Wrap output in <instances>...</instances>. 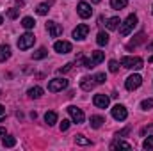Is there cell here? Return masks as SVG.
I'll return each mask as SVG.
<instances>
[{
    "instance_id": "1",
    "label": "cell",
    "mask_w": 153,
    "mask_h": 151,
    "mask_svg": "<svg viewBox=\"0 0 153 151\" xmlns=\"http://www.w3.org/2000/svg\"><path fill=\"white\" fill-rule=\"evenodd\" d=\"M137 25V16L135 14H130L126 20H125V23L121 25V29H119V34L121 36H128L132 30H134V27Z\"/></svg>"
},
{
    "instance_id": "2",
    "label": "cell",
    "mask_w": 153,
    "mask_h": 151,
    "mask_svg": "<svg viewBox=\"0 0 153 151\" xmlns=\"http://www.w3.org/2000/svg\"><path fill=\"white\" fill-rule=\"evenodd\" d=\"M121 66H125L128 70H141L143 68V59L141 57H123Z\"/></svg>"
},
{
    "instance_id": "3",
    "label": "cell",
    "mask_w": 153,
    "mask_h": 151,
    "mask_svg": "<svg viewBox=\"0 0 153 151\" xmlns=\"http://www.w3.org/2000/svg\"><path fill=\"white\" fill-rule=\"evenodd\" d=\"M34 43H36V38H34V34L27 32V34L20 36V39H18V48H20V50H29V48H30Z\"/></svg>"
},
{
    "instance_id": "4",
    "label": "cell",
    "mask_w": 153,
    "mask_h": 151,
    "mask_svg": "<svg viewBox=\"0 0 153 151\" xmlns=\"http://www.w3.org/2000/svg\"><path fill=\"white\" fill-rule=\"evenodd\" d=\"M66 87H68V80H64V78H53V80L48 82V91L50 93H59Z\"/></svg>"
},
{
    "instance_id": "5",
    "label": "cell",
    "mask_w": 153,
    "mask_h": 151,
    "mask_svg": "<svg viewBox=\"0 0 153 151\" xmlns=\"http://www.w3.org/2000/svg\"><path fill=\"white\" fill-rule=\"evenodd\" d=\"M76 13H78V16L84 18V20L93 16V9H91V5H89L87 2H78V5H76Z\"/></svg>"
},
{
    "instance_id": "6",
    "label": "cell",
    "mask_w": 153,
    "mask_h": 151,
    "mask_svg": "<svg viewBox=\"0 0 153 151\" xmlns=\"http://www.w3.org/2000/svg\"><path fill=\"white\" fill-rule=\"evenodd\" d=\"M141 84H143V76L141 75H130L126 78V82H125V87L128 91H134V89L141 87Z\"/></svg>"
},
{
    "instance_id": "7",
    "label": "cell",
    "mask_w": 153,
    "mask_h": 151,
    "mask_svg": "<svg viewBox=\"0 0 153 151\" xmlns=\"http://www.w3.org/2000/svg\"><path fill=\"white\" fill-rule=\"evenodd\" d=\"M87 34H89V27H87L85 23L76 25V29L73 30V39H76V41H82V39L87 38Z\"/></svg>"
},
{
    "instance_id": "8",
    "label": "cell",
    "mask_w": 153,
    "mask_h": 151,
    "mask_svg": "<svg viewBox=\"0 0 153 151\" xmlns=\"http://www.w3.org/2000/svg\"><path fill=\"white\" fill-rule=\"evenodd\" d=\"M68 114L71 115V119L75 121L76 124H80V123H84V119H85V115H84V112L80 110V109H76V107H68Z\"/></svg>"
},
{
    "instance_id": "9",
    "label": "cell",
    "mask_w": 153,
    "mask_h": 151,
    "mask_svg": "<svg viewBox=\"0 0 153 151\" xmlns=\"http://www.w3.org/2000/svg\"><path fill=\"white\" fill-rule=\"evenodd\" d=\"M93 103H94L98 109H107L109 103H111V100H109V96H105V94H94Z\"/></svg>"
},
{
    "instance_id": "10",
    "label": "cell",
    "mask_w": 153,
    "mask_h": 151,
    "mask_svg": "<svg viewBox=\"0 0 153 151\" xmlns=\"http://www.w3.org/2000/svg\"><path fill=\"white\" fill-rule=\"evenodd\" d=\"M126 115H128V112H126V109H125L123 105H116V107H112V117H114L116 121H125Z\"/></svg>"
},
{
    "instance_id": "11",
    "label": "cell",
    "mask_w": 153,
    "mask_h": 151,
    "mask_svg": "<svg viewBox=\"0 0 153 151\" xmlns=\"http://www.w3.org/2000/svg\"><path fill=\"white\" fill-rule=\"evenodd\" d=\"M46 30L50 32L52 38H59V36L62 34V27H61L59 23H55V21H48V23H46Z\"/></svg>"
},
{
    "instance_id": "12",
    "label": "cell",
    "mask_w": 153,
    "mask_h": 151,
    "mask_svg": "<svg viewBox=\"0 0 153 151\" xmlns=\"http://www.w3.org/2000/svg\"><path fill=\"white\" fill-rule=\"evenodd\" d=\"M53 50L57 53H70L71 52V43H68V41H55Z\"/></svg>"
},
{
    "instance_id": "13",
    "label": "cell",
    "mask_w": 153,
    "mask_h": 151,
    "mask_svg": "<svg viewBox=\"0 0 153 151\" xmlns=\"http://www.w3.org/2000/svg\"><path fill=\"white\" fill-rule=\"evenodd\" d=\"M94 85H96L94 76H82V80H80V87H82L84 91H91Z\"/></svg>"
},
{
    "instance_id": "14",
    "label": "cell",
    "mask_w": 153,
    "mask_h": 151,
    "mask_svg": "<svg viewBox=\"0 0 153 151\" xmlns=\"http://www.w3.org/2000/svg\"><path fill=\"white\" fill-rule=\"evenodd\" d=\"M132 150V144H128V142H125V141H121V139H116L111 142V150Z\"/></svg>"
},
{
    "instance_id": "15",
    "label": "cell",
    "mask_w": 153,
    "mask_h": 151,
    "mask_svg": "<svg viewBox=\"0 0 153 151\" xmlns=\"http://www.w3.org/2000/svg\"><path fill=\"white\" fill-rule=\"evenodd\" d=\"M11 57V46L9 44H0V62H5Z\"/></svg>"
},
{
    "instance_id": "16",
    "label": "cell",
    "mask_w": 153,
    "mask_h": 151,
    "mask_svg": "<svg viewBox=\"0 0 153 151\" xmlns=\"http://www.w3.org/2000/svg\"><path fill=\"white\" fill-rule=\"evenodd\" d=\"M144 38H146V36H144V32H139V34L135 36V39H132V41L128 43V46H126V48H128V50H132V48H135L137 44H141V43L144 41Z\"/></svg>"
},
{
    "instance_id": "17",
    "label": "cell",
    "mask_w": 153,
    "mask_h": 151,
    "mask_svg": "<svg viewBox=\"0 0 153 151\" xmlns=\"http://www.w3.org/2000/svg\"><path fill=\"white\" fill-rule=\"evenodd\" d=\"M103 123H105V119H103L102 115H91V128L98 130V128H102Z\"/></svg>"
},
{
    "instance_id": "18",
    "label": "cell",
    "mask_w": 153,
    "mask_h": 151,
    "mask_svg": "<svg viewBox=\"0 0 153 151\" xmlns=\"http://www.w3.org/2000/svg\"><path fill=\"white\" fill-rule=\"evenodd\" d=\"M50 5H52V2H43V4H39L38 7H36V13H38V14H41V16L48 14V11H50Z\"/></svg>"
},
{
    "instance_id": "19",
    "label": "cell",
    "mask_w": 153,
    "mask_h": 151,
    "mask_svg": "<svg viewBox=\"0 0 153 151\" xmlns=\"http://www.w3.org/2000/svg\"><path fill=\"white\" fill-rule=\"evenodd\" d=\"M103 59H105V53H103V52H93V57H91V62H93L94 66H98L100 62H103Z\"/></svg>"
},
{
    "instance_id": "20",
    "label": "cell",
    "mask_w": 153,
    "mask_h": 151,
    "mask_svg": "<svg viewBox=\"0 0 153 151\" xmlns=\"http://www.w3.org/2000/svg\"><path fill=\"white\" fill-rule=\"evenodd\" d=\"M27 94H29V98H36V100H38V98L43 96V89L38 87V85H36V87H30V89L27 91Z\"/></svg>"
},
{
    "instance_id": "21",
    "label": "cell",
    "mask_w": 153,
    "mask_h": 151,
    "mask_svg": "<svg viewBox=\"0 0 153 151\" xmlns=\"http://www.w3.org/2000/svg\"><path fill=\"white\" fill-rule=\"evenodd\" d=\"M96 43H98L100 46H105V44L109 43V34H107V32H98V36H96Z\"/></svg>"
},
{
    "instance_id": "22",
    "label": "cell",
    "mask_w": 153,
    "mask_h": 151,
    "mask_svg": "<svg viewBox=\"0 0 153 151\" xmlns=\"http://www.w3.org/2000/svg\"><path fill=\"white\" fill-rule=\"evenodd\" d=\"M45 121L48 123V126L55 124V123H57V114L52 112V110H50V112H46V114H45Z\"/></svg>"
},
{
    "instance_id": "23",
    "label": "cell",
    "mask_w": 153,
    "mask_h": 151,
    "mask_svg": "<svg viewBox=\"0 0 153 151\" xmlns=\"http://www.w3.org/2000/svg\"><path fill=\"white\" fill-rule=\"evenodd\" d=\"M2 142H4V148H13V146L16 144V137H13V135H5V137L2 139Z\"/></svg>"
},
{
    "instance_id": "24",
    "label": "cell",
    "mask_w": 153,
    "mask_h": 151,
    "mask_svg": "<svg viewBox=\"0 0 153 151\" xmlns=\"http://www.w3.org/2000/svg\"><path fill=\"white\" fill-rule=\"evenodd\" d=\"M119 23H121V21H119V18L114 16V18H111V20L107 21V29H109V30H116V29L119 27Z\"/></svg>"
},
{
    "instance_id": "25",
    "label": "cell",
    "mask_w": 153,
    "mask_h": 151,
    "mask_svg": "<svg viewBox=\"0 0 153 151\" xmlns=\"http://www.w3.org/2000/svg\"><path fill=\"white\" fill-rule=\"evenodd\" d=\"M22 25H23V29H27V30H30V29H34V25H36V21L32 20V18H23L22 20Z\"/></svg>"
},
{
    "instance_id": "26",
    "label": "cell",
    "mask_w": 153,
    "mask_h": 151,
    "mask_svg": "<svg viewBox=\"0 0 153 151\" xmlns=\"http://www.w3.org/2000/svg\"><path fill=\"white\" fill-rule=\"evenodd\" d=\"M46 55H48L46 48H39L38 52H34V53H32V59H34V61H39V59H45Z\"/></svg>"
},
{
    "instance_id": "27",
    "label": "cell",
    "mask_w": 153,
    "mask_h": 151,
    "mask_svg": "<svg viewBox=\"0 0 153 151\" xmlns=\"http://www.w3.org/2000/svg\"><path fill=\"white\" fill-rule=\"evenodd\" d=\"M126 0H111V7L112 9H123V7H126Z\"/></svg>"
},
{
    "instance_id": "28",
    "label": "cell",
    "mask_w": 153,
    "mask_h": 151,
    "mask_svg": "<svg viewBox=\"0 0 153 151\" xmlns=\"http://www.w3.org/2000/svg\"><path fill=\"white\" fill-rule=\"evenodd\" d=\"M75 142L78 144V146H89V144H91V141L85 139L84 135H75Z\"/></svg>"
},
{
    "instance_id": "29",
    "label": "cell",
    "mask_w": 153,
    "mask_h": 151,
    "mask_svg": "<svg viewBox=\"0 0 153 151\" xmlns=\"http://www.w3.org/2000/svg\"><path fill=\"white\" fill-rule=\"evenodd\" d=\"M141 109H143V110H152L153 109V100H143V101H141Z\"/></svg>"
},
{
    "instance_id": "30",
    "label": "cell",
    "mask_w": 153,
    "mask_h": 151,
    "mask_svg": "<svg viewBox=\"0 0 153 151\" xmlns=\"http://www.w3.org/2000/svg\"><path fill=\"white\" fill-rule=\"evenodd\" d=\"M143 148H144V150H153V137L144 139V142H143Z\"/></svg>"
},
{
    "instance_id": "31",
    "label": "cell",
    "mask_w": 153,
    "mask_h": 151,
    "mask_svg": "<svg viewBox=\"0 0 153 151\" xmlns=\"http://www.w3.org/2000/svg\"><path fill=\"white\" fill-rule=\"evenodd\" d=\"M117 70H119V64H117L116 61H111V62H109V71H111V73H117Z\"/></svg>"
},
{
    "instance_id": "32",
    "label": "cell",
    "mask_w": 153,
    "mask_h": 151,
    "mask_svg": "<svg viewBox=\"0 0 153 151\" xmlns=\"http://www.w3.org/2000/svg\"><path fill=\"white\" fill-rule=\"evenodd\" d=\"M105 80H107L105 73H98V75H94V82H96V84H103Z\"/></svg>"
},
{
    "instance_id": "33",
    "label": "cell",
    "mask_w": 153,
    "mask_h": 151,
    "mask_svg": "<svg viewBox=\"0 0 153 151\" xmlns=\"http://www.w3.org/2000/svg\"><path fill=\"white\" fill-rule=\"evenodd\" d=\"M71 70H73V64H71V62H68L64 68H61V70H59V73H61V75H62V73H70Z\"/></svg>"
},
{
    "instance_id": "34",
    "label": "cell",
    "mask_w": 153,
    "mask_h": 151,
    "mask_svg": "<svg viewBox=\"0 0 153 151\" xmlns=\"http://www.w3.org/2000/svg\"><path fill=\"white\" fill-rule=\"evenodd\" d=\"M70 124H71V123H70L68 119H62V123L59 124V128H61V132H66V130L70 128Z\"/></svg>"
},
{
    "instance_id": "35",
    "label": "cell",
    "mask_w": 153,
    "mask_h": 151,
    "mask_svg": "<svg viewBox=\"0 0 153 151\" xmlns=\"http://www.w3.org/2000/svg\"><path fill=\"white\" fill-rule=\"evenodd\" d=\"M18 14H20V11H18V9H9V11H7V16H9V18H13V20H14V18H18Z\"/></svg>"
},
{
    "instance_id": "36",
    "label": "cell",
    "mask_w": 153,
    "mask_h": 151,
    "mask_svg": "<svg viewBox=\"0 0 153 151\" xmlns=\"http://www.w3.org/2000/svg\"><path fill=\"white\" fill-rule=\"evenodd\" d=\"M153 132V124L152 126H144V128H143V130H141V135H143V137H144V135H146V133H152Z\"/></svg>"
},
{
    "instance_id": "37",
    "label": "cell",
    "mask_w": 153,
    "mask_h": 151,
    "mask_svg": "<svg viewBox=\"0 0 153 151\" xmlns=\"http://www.w3.org/2000/svg\"><path fill=\"white\" fill-rule=\"evenodd\" d=\"M128 133H130V128H125L123 132H119V133H117V137H125V135H128Z\"/></svg>"
},
{
    "instance_id": "38",
    "label": "cell",
    "mask_w": 153,
    "mask_h": 151,
    "mask_svg": "<svg viewBox=\"0 0 153 151\" xmlns=\"http://www.w3.org/2000/svg\"><path fill=\"white\" fill-rule=\"evenodd\" d=\"M5 137V128H0V139H4Z\"/></svg>"
},
{
    "instance_id": "39",
    "label": "cell",
    "mask_w": 153,
    "mask_h": 151,
    "mask_svg": "<svg viewBox=\"0 0 153 151\" xmlns=\"http://www.w3.org/2000/svg\"><path fill=\"white\" fill-rule=\"evenodd\" d=\"M4 114H5V109H4V107H2V105H0V117H2V115H4Z\"/></svg>"
},
{
    "instance_id": "40",
    "label": "cell",
    "mask_w": 153,
    "mask_h": 151,
    "mask_svg": "<svg viewBox=\"0 0 153 151\" xmlns=\"http://www.w3.org/2000/svg\"><path fill=\"white\" fill-rule=\"evenodd\" d=\"M148 52H153V43H150V44H148Z\"/></svg>"
},
{
    "instance_id": "41",
    "label": "cell",
    "mask_w": 153,
    "mask_h": 151,
    "mask_svg": "<svg viewBox=\"0 0 153 151\" xmlns=\"http://www.w3.org/2000/svg\"><path fill=\"white\" fill-rule=\"evenodd\" d=\"M91 2H93V4H100L102 0H91Z\"/></svg>"
},
{
    "instance_id": "42",
    "label": "cell",
    "mask_w": 153,
    "mask_h": 151,
    "mask_svg": "<svg viewBox=\"0 0 153 151\" xmlns=\"http://www.w3.org/2000/svg\"><path fill=\"white\" fill-rule=\"evenodd\" d=\"M148 61H150V62H153V55H152V57H150V59H148Z\"/></svg>"
},
{
    "instance_id": "43",
    "label": "cell",
    "mask_w": 153,
    "mask_h": 151,
    "mask_svg": "<svg viewBox=\"0 0 153 151\" xmlns=\"http://www.w3.org/2000/svg\"><path fill=\"white\" fill-rule=\"evenodd\" d=\"M2 21H4V18H2V16H0V25H2Z\"/></svg>"
},
{
    "instance_id": "44",
    "label": "cell",
    "mask_w": 153,
    "mask_h": 151,
    "mask_svg": "<svg viewBox=\"0 0 153 151\" xmlns=\"http://www.w3.org/2000/svg\"><path fill=\"white\" fill-rule=\"evenodd\" d=\"M0 96H2V91H0Z\"/></svg>"
}]
</instances>
